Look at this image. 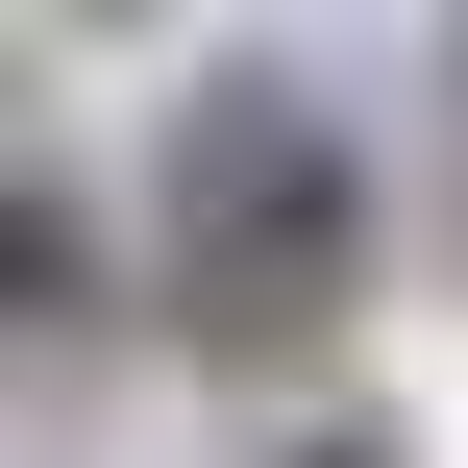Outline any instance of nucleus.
<instances>
[{
  "label": "nucleus",
  "mask_w": 468,
  "mask_h": 468,
  "mask_svg": "<svg viewBox=\"0 0 468 468\" xmlns=\"http://www.w3.org/2000/svg\"><path fill=\"white\" fill-rule=\"evenodd\" d=\"M74 321H99V222H74V197H25V346H74Z\"/></svg>",
  "instance_id": "nucleus-2"
},
{
  "label": "nucleus",
  "mask_w": 468,
  "mask_h": 468,
  "mask_svg": "<svg viewBox=\"0 0 468 468\" xmlns=\"http://www.w3.org/2000/svg\"><path fill=\"white\" fill-rule=\"evenodd\" d=\"M271 468H420V444H395V420H321V444H271Z\"/></svg>",
  "instance_id": "nucleus-3"
},
{
  "label": "nucleus",
  "mask_w": 468,
  "mask_h": 468,
  "mask_svg": "<svg viewBox=\"0 0 468 468\" xmlns=\"http://www.w3.org/2000/svg\"><path fill=\"white\" fill-rule=\"evenodd\" d=\"M148 296H173L197 370H321L370 321V148L271 49H222L173 99V148H148Z\"/></svg>",
  "instance_id": "nucleus-1"
}]
</instances>
